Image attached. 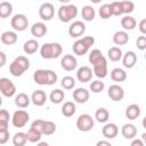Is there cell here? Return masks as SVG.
Listing matches in <instances>:
<instances>
[{
    "instance_id": "1",
    "label": "cell",
    "mask_w": 146,
    "mask_h": 146,
    "mask_svg": "<svg viewBox=\"0 0 146 146\" xmlns=\"http://www.w3.org/2000/svg\"><path fill=\"white\" fill-rule=\"evenodd\" d=\"M63 52V47L58 42H47L41 46L40 55L43 59H55L58 58Z\"/></svg>"
},
{
    "instance_id": "2",
    "label": "cell",
    "mask_w": 146,
    "mask_h": 146,
    "mask_svg": "<svg viewBox=\"0 0 146 146\" xmlns=\"http://www.w3.org/2000/svg\"><path fill=\"white\" fill-rule=\"evenodd\" d=\"M30 68V60L25 56L16 57L9 65V72L13 76H22L26 70Z\"/></svg>"
},
{
    "instance_id": "3",
    "label": "cell",
    "mask_w": 146,
    "mask_h": 146,
    "mask_svg": "<svg viewBox=\"0 0 146 146\" xmlns=\"http://www.w3.org/2000/svg\"><path fill=\"white\" fill-rule=\"evenodd\" d=\"M94 43H95V39L91 35H87V36L80 38L72 46L73 52L75 55H78V56H83V55H86L88 52L90 47L94 46Z\"/></svg>"
},
{
    "instance_id": "4",
    "label": "cell",
    "mask_w": 146,
    "mask_h": 146,
    "mask_svg": "<svg viewBox=\"0 0 146 146\" xmlns=\"http://www.w3.org/2000/svg\"><path fill=\"white\" fill-rule=\"evenodd\" d=\"M58 18L63 23H68L73 18L76 17L78 15V8L73 3H67V5H62L58 8Z\"/></svg>"
},
{
    "instance_id": "5",
    "label": "cell",
    "mask_w": 146,
    "mask_h": 146,
    "mask_svg": "<svg viewBox=\"0 0 146 146\" xmlns=\"http://www.w3.org/2000/svg\"><path fill=\"white\" fill-rule=\"evenodd\" d=\"M95 121L90 114H81L76 119V128L82 132H88L94 128Z\"/></svg>"
},
{
    "instance_id": "6",
    "label": "cell",
    "mask_w": 146,
    "mask_h": 146,
    "mask_svg": "<svg viewBox=\"0 0 146 146\" xmlns=\"http://www.w3.org/2000/svg\"><path fill=\"white\" fill-rule=\"evenodd\" d=\"M10 25L15 31L23 32L29 26V19L24 14H16L10 19Z\"/></svg>"
},
{
    "instance_id": "7",
    "label": "cell",
    "mask_w": 146,
    "mask_h": 146,
    "mask_svg": "<svg viewBox=\"0 0 146 146\" xmlns=\"http://www.w3.org/2000/svg\"><path fill=\"white\" fill-rule=\"evenodd\" d=\"M30 120V115L26 111L24 110H17L14 112L11 116V123L16 128H23L26 125V123Z\"/></svg>"
},
{
    "instance_id": "8",
    "label": "cell",
    "mask_w": 146,
    "mask_h": 146,
    "mask_svg": "<svg viewBox=\"0 0 146 146\" xmlns=\"http://www.w3.org/2000/svg\"><path fill=\"white\" fill-rule=\"evenodd\" d=\"M0 91L5 97H13L16 94V86L8 78L0 79Z\"/></svg>"
},
{
    "instance_id": "9",
    "label": "cell",
    "mask_w": 146,
    "mask_h": 146,
    "mask_svg": "<svg viewBox=\"0 0 146 146\" xmlns=\"http://www.w3.org/2000/svg\"><path fill=\"white\" fill-rule=\"evenodd\" d=\"M55 7L51 2H43L39 7V16L42 21H50L54 17Z\"/></svg>"
},
{
    "instance_id": "10",
    "label": "cell",
    "mask_w": 146,
    "mask_h": 146,
    "mask_svg": "<svg viewBox=\"0 0 146 146\" xmlns=\"http://www.w3.org/2000/svg\"><path fill=\"white\" fill-rule=\"evenodd\" d=\"M86 32V25L82 21H74L68 26V34L72 38H79Z\"/></svg>"
},
{
    "instance_id": "11",
    "label": "cell",
    "mask_w": 146,
    "mask_h": 146,
    "mask_svg": "<svg viewBox=\"0 0 146 146\" xmlns=\"http://www.w3.org/2000/svg\"><path fill=\"white\" fill-rule=\"evenodd\" d=\"M92 71L95 73V75L98 79H104L107 76V59L106 57H104L103 59H100L99 62H97L95 65H92Z\"/></svg>"
},
{
    "instance_id": "12",
    "label": "cell",
    "mask_w": 146,
    "mask_h": 146,
    "mask_svg": "<svg viewBox=\"0 0 146 146\" xmlns=\"http://www.w3.org/2000/svg\"><path fill=\"white\" fill-rule=\"evenodd\" d=\"M60 66L63 70L70 72L76 68L78 66V60L75 58V56L73 55H64L60 59Z\"/></svg>"
},
{
    "instance_id": "13",
    "label": "cell",
    "mask_w": 146,
    "mask_h": 146,
    "mask_svg": "<svg viewBox=\"0 0 146 146\" xmlns=\"http://www.w3.org/2000/svg\"><path fill=\"white\" fill-rule=\"evenodd\" d=\"M108 97L114 102H120L124 97V90L120 84H112L107 90Z\"/></svg>"
},
{
    "instance_id": "14",
    "label": "cell",
    "mask_w": 146,
    "mask_h": 146,
    "mask_svg": "<svg viewBox=\"0 0 146 146\" xmlns=\"http://www.w3.org/2000/svg\"><path fill=\"white\" fill-rule=\"evenodd\" d=\"M94 75V71L89 66H81L76 71V79L80 82H89L91 81V78Z\"/></svg>"
},
{
    "instance_id": "15",
    "label": "cell",
    "mask_w": 146,
    "mask_h": 146,
    "mask_svg": "<svg viewBox=\"0 0 146 146\" xmlns=\"http://www.w3.org/2000/svg\"><path fill=\"white\" fill-rule=\"evenodd\" d=\"M102 133H103V136H104L105 138H107V139H113V138H115V137L117 136V133H119V128H117V125H116L115 123H112V122L105 123L104 127H103V129H102Z\"/></svg>"
},
{
    "instance_id": "16",
    "label": "cell",
    "mask_w": 146,
    "mask_h": 146,
    "mask_svg": "<svg viewBox=\"0 0 146 146\" xmlns=\"http://www.w3.org/2000/svg\"><path fill=\"white\" fill-rule=\"evenodd\" d=\"M48 32V27L43 22H36L31 26V34L35 38H42Z\"/></svg>"
},
{
    "instance_id": "17",
    "label": "cell",
    "mask_w": 146,
    "mask_h": 146,
    "mask_svg": "<svg viewBox=\"0 0 146 146\" xmlns=\"http://www.w3.org/2000/svg\"><path fill=\"white\" fill-rule=\"evenodd\" d=\"M89 91L86 88H76L73 91V99L79 104H84L89 99Z\"/></svg>"
},
{
    "instance_id": "18",
    "label": "cell",
    "mask_w": 146,
    "mask_h": 146,
    "mask_svg": "<svg viewBox=\"0 0 146 146\" xmlns=\"http://www.w3.org/2000/svg\"><path fill=\"white\" fill-rule=\"evenodd\" d=\"M137 63V55L135 51L129 50L122 57V64L125 68H132Z\"/></svg>"
},
{
    "instance_id": "19",
    "label": "cell",
    "mask_w": 146,
    "mask_h": 146,
    "mask_svg": "<svg viewBox=\"0 0 146 146\" xmlns=\"http://www.w3.org/2000/svg\"><path fill=\"white\" fill-rule=\"evenodd\" d=\"M47 100V95L43 90L39 89V90H34L33 94L31 95V102L35 105V106H42L44 105Z\"/></svg>"
},
{
    "instance_id": "20",
    "label": "cell",
    "mask_w": 146,
    "mask_h": 146,
    "mask_svg": "<svg viewBox=\"0 0 146 146\" xmlns=\"http://www.w3.org/2000/svg\"><path fill=\"white\" fill-rule=\"evenodd\" d=\"M33 81L40 86H47L48 83V71L47 70H36L33 73Z\"/></svg>"
},
{
    "instance_id": "21",
    "label": "cell",
    "mask_w": 146,
    "mask_h": 146,
    "mask_svg": "<svg viewBox=\"0 0 146 146\" xmlns=\"http://www.w3.org/2000/svg\"><path fill=\"white\" fill-rule=\"evenodd\" d=\"M121 133L125 139H133L137 136V128L132 123H125L121 128Z\"/></svg>"
},
{
    "instance_id": "22",
    "label": "cell",
    "mask_w": 146,
    "mask_h": 146,
    "mask_svg": "<svg viewBox=\"0 0 146 146\" xmlns=\"http://www.w3.org/2000/svg\"><path fill=\"white\" fill-rule=\"evenodd\" d=\"M0 40L3 44L11 46V44L16 43V41H17V33H16V31H5L1 33Z\"/></svg>"
},
{
    "instance_id": "23",
    "label": "cell",
    "mask_w": 146,
    "mask_h": 146,
    "mask_svg": "<svg viewBox=\"0 0 146 146\" xmlns=\"http://www.w3.org/2000/svg\"><path fill=\"white\" fill-rule=\"evenodd\" d=\"M81 17L86 22L94 21L95 17H96V10H95V8L92 6H89V5L83 6L82 9H81Z\"/></svg>"
},
{
    "instance_id": "24",
    "label": "cell",
    "mask_w": 146,
    "mask_h": 146,
    "mask_svg": "<svg viewBox=\"0 0 146 146\" xmlns=\"http://www.w3.org/2000/svg\"><path fill=\"white\" fill-rule=\"evenodd\" d=\"M113 42L116 46H124L129 42V35L125 31H116L113 34Z\"/></svg>"
},
{
    "instance_id": "25",
    "label": "cell",
    "mask_w": 146,
    "mask_h": 146,
    "mask_svg": "<svg viewBox=\"0 0 146 146\" xmlns=\"http://www.w3.org/2000/svg\"><path fill=\"white\" fill-rule=\"evenodd\" d=\"M110 75H111V79L114 82H123V81L127 80V72L121 67L113 68L110 73Z\"/></svg>"
},
{
    "instance_id": "26",
    "label": "cell",
    "mask_w": 146,
    "mask_h": 146,
    "mask_svg": "<svg viewBox=\"0 0 146 146\" xmlns=\"http://www.w3.org/2000/svg\"><path fill=\"white\" fill-rule=\"evenodd\" d=\"M140 107L137 104H130L125 108V116L129 120H136L140 115Z\"/></svg>"
},
{
    "instance_id": "27",
    "label": "cell",
    "mask_w": 146,
    "mask_h": 146,
    "mask_svg": "<svg viewBox=\"0 0 146 146\" xmlns=\"http://www.w3.org/2000/svg\"><path fill=\"white\" fill-rule=\"evenodd\" d=\"M31 103V97H29L25 92H19L15 97V105L19 108H26Z\"/></svg>"
},
{
    "instance_id": "28",
    "label": "cell",
    "mask_w": 146,
    "mask_h": 146,
    "mask_svg": "<svg viewBox=\"0 0 146 146\" xmlns=\"http://www.w3.org/2000/svg\"><path fill=\"white\" fill-rule=\"evenodd\" d=\"M39 42L35 39H30L27 41H25L24 46H23V50L26 55H32L34 52H36V50L39 49Z\"/></svg>"
},
{
    "instance_id": "29",
    "label": "cell",
    "mask_w": 146,
    "mask_h": 146,
    "mask_svg": "<svg viewBox=\"0 0 146 146\" xmlns=\"http://www.w3.org/2000/svg\"><path fill=\"white\" fill-rule=\"evenodd\" d=\"M136 25H137L136 19H135L132 16H130V15H124V16L121 18V26H122L123 30H125V31H131V30H133V29L136 27Z\"/></svg>"
},
{
    "instance_id": "30",
    "label": "cell",
    "mask_w": 146,
    "mask_h": 146,
    "mask_svg": "<svg viewBox=\"0 0 146 146\" xmlns=\"http://www.w3.org/2000/svg\"><path fill=\"white\" fill-rule=\"evenodd\" d=\"M107 57H108L110 60H112V62H119V60L122 59L123 52H122V50H121L120 47L114 46V47H111V48L107 50Z\"/></svg>"
},
{
    "instance_id": "31",
    "label": "cell",
    "mask_w": 146,
    "mask_h": 146,
    "mask_svg": "<svg viewBox=\"0 0 146 146\" xmlns=\"http://www.w3.org/2000/svg\"><path fill=\"white\" fill-rule=\"evenodd\" d=\"M76 112V107L75 104L73 102H65L62 106V114L66 117H71L75 114Z\"/></svg>"
},
{
    "instance_id": "32",
    "label": "cell",
    "mask_w": 146,
    "mask_h": 146,
    "mask_svg": "<svg viewBox=\"0 0 146 146\" xmlns=\"http://www.w3.org/2000/svg\"><path fill=\"white\" fill-rule=\"evenodd\" d=\"M64 97L65 94L62 89H54L49 95V99L52 104H60L64 100Z\"/></svg>"
},
{
    "instance_id": "33",
    "label": "cell",
    "mask_w": 146,
    "mask_h": 146,
    "mask_svg": "<svg viewBox=\"0 0 146 146\" xmlns=\"http://www.w3.org/2000/svg\"><path fill=\"white\" fill-rule=\"evenodd\" d=\"M95 119L99 123H106L110 119V112L105 107H99L95 113Z\"/></svg>"
},
{
    "instance_id": "34",
    "label": "cell",
    "mask_w": 146,
    "mask_h": 146,
    "mask_svg": "<svg viewBox=\"0 0 146 146\" xmlns=\"http://www.w3.org/2000/svg\"><path fill=\"white\" fill-rule=\"evenodd\" d=\"M11 13H13V5L8 1H2L0 3V17L7 18L11 15Z\"/></svg>"
},
{
    "instance_id": "35",
    "label": "cell",
    "mask_w": 146,
    "mask_h": 146,
    "mask_svg": "<svg viewBox=\"0 0 146 146\" xmlns=\"http://www.w3.org/2000/svg\"><path fill=\"white\" fill-rule=\"evenodd\" d=\"M26 136H27V141H30V143H39L40 139H41L42 133L38 129L30 128L29 131L26 132Z\"/></svg>"
},
{
    "instance_id": "36",
    "label": "cell",
    "mask_w": 146,
    "mask_h": 146,
    "mask_svg": "<svg viewBox=\"0 0 146 146\" xmlns=\"http://www.w3.org/2000/svg\"><path fill=\"white\" fill-rule=\"evenodd\" d=\"M55 131H56V124H55L52 121H46V120H43L42 128H41L42 135L50 136V135H52Z\"/></svg>"
},
{
    "instance_id": "37",
    "label": "cell",
    "mask_w": 146,
    "mask_h": 146,
    "mask_svg": "<svg viewBox=\"0 0 146 146\" xmlns=\"http://www.w3.org/2000/svg\"><path fill=\"white\" fill-rule=\"evenodd\" d=\"M26 141H27V136L25 132H22V131L16 132L13 137V145L14 146H25Z\"/></svg>"
},
{
    "instance_id": "38",
    "label": "cell",
    "mask_w": 146,
    "mask_h": 146,
    "mask_svg": "<svg viewBox=\"0 0 146 146\" xmlns=\"http://www.w3.org/2000/svg\"><path fill=\"white\" fill-rule=\"evenodd\" d=\"M98 14H99L100 18H103V19H107V18H110L111 16H113L112 8H111V3H104V5H102V6L99 7Z\"/></svg>"
},
{
    "instance_id": "39",
    "label": "cell",
    "mask_w": 146,
    "mask_h": 146,
    "mask_svg": "<svg viewBox=\"0 0 146 146\" xmlns=\"http://www.w3.org/2000/svg\"><path fill=\"white\" fill-rule=\"evenodd\" d=\"M60 86L62 88H64L65 90H71L75 87V79L71 75H66L60 81Z\"/></svg>"
},
{
    "instance_id": "40",
    "label": "cell",
    "mask_w": 146,
    "mask_h": 146,
    "mask_svg": "<svg viewBox=\"0 0 146 146\" xmlns=\"http://www.w3.org/2000/svg\"><path fill=\"white\" fill-rule=\"evenodd\" d=\"M105 56L103 55V52L99 49H92L89 54V62L91 65H95L97 62H99L100 59H103Z\"/></svg>"
},
{
    "instance_id": "41",
    "label": "cell",
    "mask_w": 146,
    "mask_h": 146,
    "mask_svg": "<svg viewBox=\"0 0 146 146\" xmlns=\"http://www.w3.org/2000/svg\"><path fill=\"white\" fill-rule=\"evenodd\" d=\"M90 90L94 92V94H99L104 90L105 88V83L102 81V80H95L90 83Z\"/></svg>"
},
{
    "instance_id": "42",
    "label": "cell",
    "mask_w": 146,
    "mask_h": 146,
    "mask_svg": "<svg viewBox=\"0 0 146 146\" xmlns=\"http://www.w3.org/2000/svg\"><path fill=\"white\" fill-rule=\"evenodd\" d=\"M121 5H122L123 14H125V15L131 14V13L133 11V9H135V3H133L132 1H128V0L121 1Z\"/></svg>"
},
{
    "instance_id": "43",
    "label": "cell",
    "mask_w": 146,
    "mask_h": 146,
    "mask_svg": "<svg viewBox=\"0 0 146 146\" xmlns=\"http://www.w3.org/2000/svg\"><path fill=\"white\" fill-rule=\"evenodd\" d=\"M111 8H112L113 16H120V15L123 14L121 1H114V2H111Z\"/></svg>"
},
{
    "instance_id": "44",
    "label": "cell",
    "mask_w": 146,
    "mask_h": 146,
    "mask_svg": "<svg viewBox=\"0 0 146 146\" xmlns=\"http://www.w3.org/2000/svg\"><path fill=\"white\" fill-rule=\"evenodd\" d=\"M136 46L139 50H146V36L145 35L138 36L136 40Z\"/></svg>"
},
{
    "instance_id": "45",
    "label": "cell",
    "mask_w": 146,
    "mask_h": 146,
    "mask_svg": "<svg viewBox=\"0 0 146 146\" xmlns=\"http://www.w3.org/2000/svg\"><path fill=\"white\" fill-rule=\"evenodd\" d=\"M47 71H48V83H47V86H52L57 82V79H58L57 74L52 70H47Z\"/></svg>"
},
{
    "instance_id": "46",
    "label": "cell",
    "mask_w": 146,
    "mask_h": 146,
    "mask_svg": "<svg viewBox=\"0 0 146 146\" xmlns=\"http://www.w3.org/2000/svg\"><path fill=\"white\" fill-rule=\"evenodd\" d=\"M9 119H10V115H9V112L5 108L0 110V121H5V122H9Z\"/></svg>"
},
{
    "instance_id": "47",
    "label": "cell",
    "mask_w": 146,
    "mask_h": 146,
    "mask_svg": "<svg viewBox=\"0 0 146 146\" xmlns=\"http://www.w3.org/2000/svg\"><path fill=\"white\" fill-rule=\"evenodd\" d=\"M9 140V130L7 131H0V144L3 145Z\"/></svg>"
},
{
    "instance_id": "48",
    "label": "cell",
    "mask_w": 146,
    "mask_h": 146,
    "mask_svg": "<svg viewBox=\"0 0 146 146\" xmlns=\"http://www.w3.org/2000/svg\"><path fill=\"white\" fill-rule=\"evenodd\" d=\"M138 29H139L140 33H143L144 35H146V18H143V19L139 22Z\"/></svg>"
},
{
    "instance_id": "49",
    "label": "cell",
    "mask_w": 146,
    "mask_h": 146,
    "mask_svg": "<svg viewBox=\"0 0 146 146\" xmlns=\"http://www.w3.org/2000/svg\"><path fill=\"white\" fill-rule=\"evenodd\" d=\"M130 146H145V145H144V141L141 140V138H140V139H138V138H135V139L131 141Z\"/></svg>"
},
{
    "instance_id": "50",
    "label": "cell",
    "mask_w": 146,
    "mask_h": 146,
    "mask_svg": "<svg viewBox=\"0 0 146 146\" xmlns=\"http://www.w3.org/2000/svg\"><path fill=\"white\" fill-rule=\"evenodd\" d=\"M6 64V54L3 51H0V67H3Z\"/></svg>"
},
{
    "instance_id": "51",
    "label": "cell",
    "mask_w": 146,
    "mask_h": 146,
    "mask_svg": "<svg viewBox=\"0 0 146 146\" xmlns=\"http://www.w3.org/2000/svg\"><path fill=\"white\" fill-rule=\"evenodd\" d=\"M8 124H9V122L0 121V131H7L8 130Z\"/></svg>"
},
{
    "instance_id": "52",
    "label": "cell",
    "mask_w": 146,
    "mask_h": 146,
    "mask_svg": "<svg viewBox=\"0 0 146 146\" xmlns=\"http://www.w3.org/2000/svg\"><path fill=\"white\" fill-rule=\"evenodd\" d=\"M96 146H112V144L107 140H99V141H97Z\"/></svg>"
},
{
    "instance_id": "53",
    "label": "cell",
    "mask_w": 146,
    "mask_h": 146,
    "mask_svg": "<svg viewBox=\"0 0 146 146\" xmlns=\"http://www.w3.org/2000/svg\"><path fill=\"white\" fill-rule=\"evenodd\" d=\"M36 146H49V144L46 143V141H39V143L36 144Z\"/></svg>"
},
{
    "instance_id": "54",
    "label": "cell",
    "mask_w": 146,
    "mask_h": 146,
    "mask_svg": "<svg viewBox=\"0 0 146 146\" xmlns=\"http://www.w3.org/2000/svg\"><path fill=\"white\" fill-rule=\"evenodd\" d=\"M141 140L144 141V145L146 146V132H144V133L141 135Z\"/></svg>"
},
{
    "instance_id": "55",
    "label": "cell",
    "mask_w": 146,
    "mask_h": 146,
    "mask_svg": "<svg viewBox=\"0 0 146 146\" xmlns=\"http://www.w3.org/2000/svg\"><path fill=\"white\" fill-rule=\"evenodd\" d=\"M141 124H143V127H144V128L146 129V116H145V117L143 119V122H141Z\"/></svg>"
},
{
    "instance_id": "56",
    "label": "cell",
    "mask_w": 146,
    "mask_h": 146,
    "mask_svg": "<svg viewBox=\"0 0 146 146\" xmlns=\"http://www.w3.org/2000/svg\"><path fill=\"white\" fill-rule=\"evenodd\" d=\"M145 60H146V52H145Z\"/></svg>"
}]
</instances>
